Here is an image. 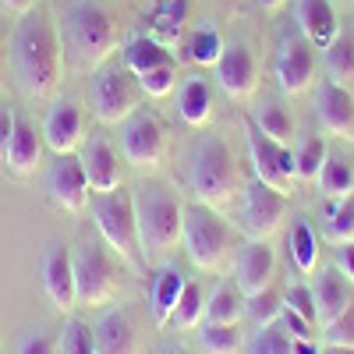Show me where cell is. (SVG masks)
Instances as JSON below:
<instances>
[{"instance_id":"1","label":"cell","mask_w":354,"mask_h":354,"mask_svg":"<svg viewBox=\"0 0 354 354\" xmlns=\"http://www.w3.org/2000/svg\"><path fill=\"white\" fill-rule=\"evenodd\" d=\"M11 71L18 88L28 100H46L57 93L64 71V43L46 8H32L21 15L11 36Z\"/></svg>"},{"instance_id":"2","label":"cell","mask_w":354,"mask_h":354,"mask_svg":"<svg viewBox=\"0 0 354 354\" xmlns=\"http://www.w3.org/2000/svg\"><path fill=\"white\" fill-rule=\"evenodd\" d=\"M61 43L75 68L100 71L106 57L121 46V25H117V15L100 0H75L64 11Z\"/></svg>"},{"instance_id":"3","label":"cell","mask_w":354,"mask_h":354,"mask_svg":"<svg viewBox=\"0 0 354 354\" xmlns=\"http://www.w3.org/2000/svg\"><path fill=\"white\" fill-rule=\"evenodd\" d=\"M135 216H138V241L142 255H167L181 245L185 234V202L163 185L135 188Z\"/></svg>"},{"instance_id":"4","label":"cell","mask_w":354,"mask_h":354,"mask_svg":"<svg viewBox=\"0 0 354 354\" xmlns=\"http://www.w3.org/2000/svg\"><path fill=\"white\" fill-rule=\"evenodd\" d=\"M188 188L195 192L198 202L213 205V209L234 202V195H241L238 163H234L230 145L220 135H202L195 142V149L188 156Z\"/></svg>"},{"instance_id":"5","label":"cell","mask_w":354,"mask_h":354,"mask_svg":"<svg viewBox=\"0 0 354 354\" xmlns=\"http://www.w3.org/2000/svg\"><path fill=\"white\" fill-rule=\"evenodd\" d=\"M181 245H185L188 259L198 266V270L216 273V270H223V262L234 252V230L213 205L195 202V205H185Z\"/></svg>"},{"instance_id":"6","label":"cell","mask_w":354,"mask_h":354,"mask_svg":"<svg viewBox=\"0 0 354 354\" xmlns=\"http://www.w3.org/2000/svg\"><path fill=\"white\" fill-rule=\"evenodd\" d=\"M93 220L103 234V241L121 255L128 266H138L142 241H138V216H135V195L124 188H113L93 198Z\"/></svg>"},{"instance_id":"7","label":"cell","mask_w":354,"mask_h":354,"mask_svg":"<svg viewBox=\"0 0 354 354\" xmlns=\"http://www.w3.org/2000/svg\"><path fill=\"white\" fill-rule=\"evenodd\" d=\"M75 259V290H78V305L85 308H100L106 305L113 294H117V273H113V262L103 252V245L96 241H85L71 252Z\"/></svg>"},{"instance_id":"8","label":"cell","mask_w":354,"mask_h":354,"mask_svg":"<svg viewBox=\"0 0 354 354\" xmlns=\"http://www.w3.org/2000/svg\"><path fill=\"white\" fill-rule=\"evenodd\" d=\"M93 110L103 124H121L138 110V85L117 68H100L93 75Z\"/></svg>"},{"instance_id":"9","label":"cell","mask_w":354,"mask_h":354,"mask_svg":"<svg viewBox=\"0 0 354 354\" xmlns=\"http://www.w3.org/2000/svg\"><path fill=\"white\" fill-rule=\"evenodd\" d=\"M248 156H252V170H255V181L270 185L277 192H294L298 185V167H294V153L290 145H280L273 138H266L259 128L248 131Z\"/></svg>"},{"instance_id":"10","label":"cell","mask_w":354,"mask_h":354,"mask_svg":"<svg viewBox=\"0 0 354 354\" xmlns=\"http://www.w3.org/2000/svg\"><path fill=\"white\" fill-rule=\"evenodd\" d=\"M283 216H287V195L283 192L262 185V181H252L241 192V223H245L252 241L273 238L283 223Z\"/></svg>"},{"instance_id":"11","label":"cell","mask_w":354,"mask_h":354,"mask_svg":"<svg viewBox=\"0 0 354 354\" xmlns=\"http://www.w3.org/2000/svg\"><path fill=\"white\" fill-rule=\"evenodd\" d=\"M121 153L124 160L135 167V170H153L163 163V153H167V131L163 124L156 121L153 113H131L124 121V131H121Z\"/></svg>"},{"instance_id":"12","label":"cell","mask_w":354,"mask_h":354,"mask_svg":"<svg viewBox=\"0 0 354 354\" xmlns=\"http://www.w3.org/2000/svg\"><path fill=\"white\" fill-rule=\"evenodd\" d=\"M315 78V46L301 32H283L277 50V82L283 93L301 96Z\"/></svg>"},{"instance_id":"13","label":"cell","mask_w":354,"mask_h":354,"mask_svg":"<svg viewBox=\"0 0 354 354\" xmlns=\"http://www.w3.org/2000/svg\"><path fill=\"white\" fill-rule=\"evenodd\" d=\"M46 192L68 213L88 209V177H85V167L75 153L53 156V163L46 167Z\"/></svg>"},{"instance_id":"14","label":"cell","mask_w":354,"mask_h":354,"mask_svg":"<svg viewBox=\"0 0 354 354\" xmlns=\"http://www.w3.org/2000/svg\"><path fill=\"white\" fill-rule=\"evenodd\" d=\"M43 142L53 156H64L75 153L78 145L85 142V113L75 100H57L46 110V121H43Z\"/></svg>"},{"instance_id":"15","label":"cell","mask_w":354,"mask_h":354,"mask_svg":"<svg viewBox=\"0 0 354 354\" xmlns=\"http://www.w3.org/2000/svg\"><path fill=\"white\" fill-rule=\"evenodd\" d=\"M216 82L230 100H252L259 88V68L255 57L245 43H230L223 46L220 61H216Z\"/></svg>"},{"instance_id":"16","label":"cell","mask_w":354,"mask_h":354,"mask_svg":"<svg viewBox=\"0 0 354 354\" xmlns=\"http://www.w3.org/2000/svg\"><path fill=\"white\" fill-rule=\"evenodd\" d=\"M43 287L57 312H71L78 305L75 290V259L64 245H50L43 255Z\"/></svg>"},{"instance_id":"17","label":"cell","mask_w":354,"mask_h":354,"mask_svg":"<svg viewBox=\"0 0 354 354\" xmlns=\"http://www.w3.org/2000/svg\"><path fill=\"white\" fill-rule=\"evenodd\" d=\"M315 117H319V124L326 135L354 138V96H351V88L326 78L315 93Z\"/></svg>"},{"instance_id":"18","label":"cell","mask_w":354,"mask_h":354,"mask_svg":"<svg viewBox=\"0 0 354 354\" xmlns=\"http://www.w3.org/2000/svg\"><path fill=\"white\" fill-rule=\"evenodd\" d=\"M82 167H85V177H88V192H113L121 188V156L113 153V145L103 138V135H93L85 138L82 145Z\"/></svg>"},{"instance_id":"19","label":"cell","mask_w":354,"mask_h":354,"mask_svg":"<svg viewBox=\"0 0 354 354\" xmlns=\"http://www.w3.org/2000/svg\"><path fill=\"white\" fill-rule=\"evenodd\" d=\"M273 273H277V255L266 241H248L238 255V266H234V277H238V287L245 298L266 290L273 283Z\"/></svg>"},{"instance_id":"20","label":"cell","mask_w":354,"mask_h":354,"mask_svg":"<svg viewBox=\"0 0 354 354\" xmlns=\"http://www.w3.org/2000/svg\"><path fill=\"white\" fill-rule=\"evenodd\" d=\"M294 21H298V32L315 50H326L340 36L337 11H333L330 0H298V4H294Z\"/></svg>"},{"instance_id":"21","label":"cell","mask_w":354,"mask_h":354,"mask_svg":"<svg viewBox=\"0 0 354 354\" xmlns=\"http://www.w3.org/2000/svg\"><path fill=\"white\" fill-rule=\"evenodd\" d=\"M43 135L36 131V124L28 117H15V135H11V145H8V167L18 174V177H28L36 174L39 163H43Z\"/></svg>"},{"instance_id":"22","label":"cell","mask_w":354,"mask_h":354,"mask_svg":"<svg viewBox=\"0 0 354 354\" xmlns=\"http://www.w3.org/2000/svg\"><path fill=\"white\" fill-rule=\"evenodd\" d=\"M96 351L100 354H138V330H135V319L117 308V312H106L100 322H96Z\"/></svg>"},{"instance_id":"23","label":"cell","mask_w":354,"mask_h":354,"mask_svg":"<svg viewBox=\"0 0 354 354\" xmlns=\"http://www.w3.org/2000/svg\"><path fill=\"white\" fill-rule=\"evenodd\" d=\"M354 305V294H351V283L347 277L337 270H322L319 273V283H315V312H319V322L330 326L333 319H340L347 308Z\"/></svg>"},{"instance_id":"24","label":"cell","mask_w":354,"mask_h":354,"mask_svg":"<svg viewBox=\"0 0 354 354\" xmlns=\"http://www.w3.org/2000/svg\"><path fill=\"white\" fill-rule=\"evenodd\" d=\"M185 290V273L177 266H163V270L153 277V287H149V312H153V322L163 330L167 322H174V308H177V298Z\"/></svg>"},{"instance_id":"25","label":"cell","mask_w":354,"mask_h":354,"mask_svg":"<svg viewBox=\"0 0 354 354\" xmlns=\"http://www.w3.org/2000/svg\"><path fill=\"white\" fill-rule=\"evenodd\" d=\"M177 113L188 128H205L213 117V88L205 78H188L181 88H177Z\"/></svg>"},{"instance_id":"26","label":"cell","mask_w":354,"mask_h":354,"mask_svg":"<svg viewBox=\"0 0 354 354\" xmlns=\"http://www.w3.org/2000/svg\"><path fill=\"white\" fill-rule=\"evenodd\" d=\"M124 64H128V71L138 78V75L153 71V68L174 64V53H170L160 39H153V36H138V39H131V43L124 46Z\"/></svg>"},{"instance_id":"27","label":"cell","mask_w":354,"mask_h":354,"mask_svg":"<svg viewBox=\"0 0 354 354\" xmlns=\"http://www.w3.org/2000/svg\"><path fill=\"white\" fill-rule=\"evenodd\" d=\"M330 160V145L322 135H308L294 149V167H298V185H319V174Z\"/></svg>"},{"instance_id":"28","label":"cell","mask_w":354,"mask_h":354,"mask_svg":"<svg viewBox=\"0 0 354 354\" xmlns=\"http://www.w3.org/2000/svg\"><path fill=\"white\" fill-rule=\"evenodd\" d=\"M322 64H326L330 82H337L344 88H354V39L337 36L326 50H322Z\"/></svg>"},{"instance_id":"29","label":"cell","mask_w":354,"mask_h":354,"mask_svg":"<svg viewBox=\"0 0 354 354\" xmlns=\"http://www.w3.org/2000/svg\"><path fill=\"white\" fill-rule=\"evenodd\" d=\"M185 18H188V0H160L156 15H153V39L170 46L177 36H181Z\"/></svg>"},{"instance_id":"30","label":"cell","mask_w":354,"mask_h":354,"mask_svg":"<svg viewBox=\"0 0 354 354\" xmlns=\"http://www.w3.org/2000/svg\"><path fill=\"white\" fill-rule=\"evenodd\" d=\"M245 315V294L234 283H220L205 305V322H241Z\"/></svg>"},{"instance_id":"31","label":"cell","mask_w":354,"mask_h":354,"mask_svg":"<svg viewBox=\"0 0 354 354\" xmlns=\"http://www.w3.org/2000/svg\"><path fill=\"white\" fill-rule=\"evenodd\" d=\"M223 36L216 32L213 25H202V28H195V32L188 36V43H185V50H188V61L192 64H198V68H216V61H220V53H223Z\"/></svg>"},{"instance_id":"32","label":"cell","mask_w":354,"mask_h":354,"mask_svg":"<svg viewBox=\"0 0 354 354\" xmlns=\"http://www.w3.org/2000/svg\"><path fill=\"white\" fill-rule=\"evenodd\" d=\"M255 128L266 135V138H273L280 145H290L294 142V117L280 106V103H262L255 110Z\"/></svg>"},{"instance_id":"33","label":"cell","mask_w":354,"mask_h":354,"mask_svg":"<svg viewBox=\"0 0 354 354\" xmlns=\"http://www.w3.org/2000/svg\"><path fill=\"white\" fill-rule=\"evenodd\" d=\"M319 188H322V195H326L330 202L354 195V167L347 160H340V156H330L326 167H322V174H319Z\"/></svg>"},{"instance_id":"34","label":"cell","mask_w":354,"mask_h":354,"mask_svg":"<svg viewBox=\"0 0 354 354\" xmlns=\"http://www.w3.org/2000/svg\"><path fill=\"white\" fill-rule=\"evenodd\" d=\"M198 344L205 354H241V330L238 322H205Z\"/></svg>"},{"instance_id":"35","label":"cell","mask_w":354,"mask_h":354,"mask_svg":"<svg viewBox=\"0 0 354 354\" xmlns=\"http://www.w3.org/2000/svg\"><path fill=\"white\" fill-rule=\"evenodd\" d=\"M290 259L301 273H312L315 262H319V241H315V234L305 220L290 223Z\"/></svg>"},{"instance_id":"36","label":"cell","mask_w":354,"mask_h":354,"mask_svg":"<svg viewBox=\"0 0 354 354\" xmlns=\"http://www.w3.org/2000/svg\"><path fill=\"white\" fill-rule=\"evenodd\" d=\"M245 315L255 322V326H273V322L283 315V298L277 290H259L252 298H245Z\"/></svg>"},{"instance_id":"37","label":"cell","mask_w":354,"mask_h":354,"mask_svg":"<svg viewBox=\"0 0 354 354\" xmlns=\"http://www.w3.org/2000/svg\"><path fill=\"white\" fill-rule=\"evenodd\" d=\"M205 315V301H202V287L185 280V290H181V298H177V308H174V322L181 330H195L198 322Z\"/></svg>"},{"instance_id":"38","label":"cell","mask_w":354,"mask_h":354,"mask_svg":"<svg viewBox=\"0 0 354 354\" xmlns=\"http://www.w3.org/2000/svg\"><path fill=\"white\" fill-rule=\"evenodd\" d=\"M326 238H330L333 245H347V241H354V195L333 202L330 220H326Z\"/></svg>"},{"instance_id":"39","label":"cell","mask_w":354,"mask_h":354,"mask_svg":"<svg viewBox=\"0 0 354 354\" xmlns=\"http://www.w3.org/2000/svg\"><path fill=\"white\" fill-rule=\"evenodd\" d=\"M248 354H294V340L283 333L280 322H273V326H259V333L248 344Z\"/></svg>"},{"instance_id":"40","label":"cell","mask_w":354,"mask_h":354,"mask_svg":"<svg viewBox=\"0 0 354 354\" xmlns=\"http://www.w3.org/2000/svg\"><path fill=\"white\" fill-rule=\"evenodd\" d=\"M138 88H142L145 96H153V100L170 96L174 88H177V68L174 64H163V68H153V71L138 75Z\"/></svg>"},{"instance_id":"41","label":"cell","mask_w":354,"mask_h":354,"mask_svg":"<svg viewBox=\"0 0 354 354\" xmlns=\"http://www.w3.org/2000/svg\"><path fill=\"white\" fill-rule=\"evenodd\" d=\"M61 351L64 354H100L96 351V333L85 326V322L71 319L64 326V337H61Z\"/></svg>"},{"instance_id":"42","label":"cell","mask_w":354,"mask_h":354,"mask_svg":"<svg viewBox=\"0 0 354 354\" xmlns=\"http://www.w3.org/2000/svg\"><path fill=\"white\" fill-rule=\"evenodd\" d=\"M283 305L294 312V315H301L305 322H319V312H315V290L305 287V283H290L287 294H283Z\"/></svg>"},{"instance_id":"43","label":"cell","mask_w":354,"mask_h":354,"mask_svg":"<svg viewBox=\"0 0 354 354\" xmlns=\"http://www.w3.org/2000/svg\"><path fill=\"white\" fill-rule=\"evenodd\" d=\"M322 330H326V344L330 347H354V305L340 319H333L330 326H322Z\"/></svg>"},{"instance_id":"44","label":"cell","mask_w":354,"mask_h":354,"mask_svg":"<svg viewBox=\"0 0 354 354\" xmlns=\"http://www.w3.org/2000/svg\"><path fill=\"white\" fill-rule=\"evenodd\" d=\"M18 354H61V340H53L50 333L36 330V333H25L18 344Z\"/></svg>"},{"instance_id":"45","label":"cell","mask_w":354,"mask_h":354,"mask_svg":"<svg viewBox=\"0 0 354 354\" xmlns=\"http://www.w3.org/2000/svg\"><path fill=\"white\" fill-rule=\"evenodd\" d=\"M277 322L283 326V333H287L290 340H315V333H312L315 326H312V322H305L301 315H294V312H290L287 305H283V315H280Z\"/></svg>"},{"instance_id":"46","label":"cell","mask_w":354,"mask_h":354,"mask_svg":"<svg viewBox=\"0 0 354 354\" xmlns=\"http://www.w3.org/2000/svg\"><path fill=\"white\" fill-rule=\"evenodd\" d=\"M333 266L347 277V283L354 287V241H347V245H337V255H333Z\"/></svg>"},{"instance_id":"47","label":"cell","mask_w":354,"mask_h":354,"mask_svg":"<svg viewBox=\"0 0 354 354\" xmlns=\"http://www.w3.org/2000/svg\"><path fill=\"white\" fill-rule=\"evenodd\" d=\"M15 117L8 106H0V160H8V145H11V135H15Z\"/></svg>"},{"instance_id":"48","label":"cell","mask_w":354,"mask_h":354,"mask_svg":"<svg viewBox=\"0 0 354 354\" xmlns=\"http://www.w3.org/2000/svg\"><path fill=\"white\" fill-rule=\"evenodd\" d=\"M0 4H4L8 11H15V15H28L36 8V0H0Z\"/></svg>"},{"instance_id":"49","label":"cell","mask_w":354,"mask_h":354,"mask_svg":"<svg viewBox=\"0 0 354 354\" xmlns=\"http://www.w3.org/2000/svg\"><path fill=\"white\" fill-rule=\"evenodd\" d=\"M255 4H259L262 11H280V8L287 4V0H255Z\"/></svg>"},{"instance_id":"50","label":"cell","mask_w":354,"mask_h":354,"mask_svg":"<svg viewBox=\"0 0 354 354\" xmlns=\"http://www.w3.org/2000/svg\"><path fill=\"white\" fill-rule=\"evenodd\" d=\"M322 354H354V347H330L326 344V351H322Z\"/></svg>"},{"instance_id":"51","label":"cell","mask_w":354,"mask_h":354,"mask_svg":"<svg viewBox=\"0 0 354 354\" xmlns=\"http://www.w3.org/2000/svg\"><path fill=\"white\" fill-rule=\"evenodd\" d=\"M160 354H188V351H181V347H163Z\"/></svg>"},{"instance_id":"52","label":"cell","mask_w":354,"mask_h":354,"mask_svg":"<svg viewBox=\"0 0 354 354\" xmlns=\"http://www.w3.org/2000/svg\"><path fill=\"white\" fill-rule=\"evenodd\" d=\"M0 75H4V50H0Z\"/></svg>"}]
</instances>
